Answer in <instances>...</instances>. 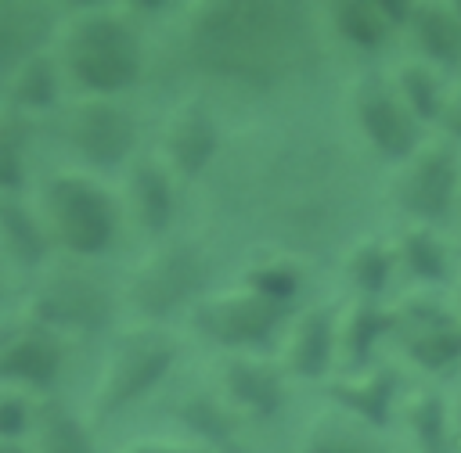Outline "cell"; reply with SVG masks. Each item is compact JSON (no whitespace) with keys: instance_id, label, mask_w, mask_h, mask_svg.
<instances>
[{"instance_id":"25","label":"cell","mask_w":461,"mask_h":453,"mask_svg":"<svg viewBox=\"0 0 461 453\" xmlns=\"http://www.w3.org/2000/svg\"><path fill=\"white\" fill-rule=\"evenodd\" d=\"M403 40L411 58L429 61L447 76H461V4H411Z\"/></svg>"},{"instance_id":"32","label":"cell","mask_w":461,"mask_h":453,"mask_svg":"<svg viewBox=\"0 0 461 453\" xmlns=\"http://www.w3.org/2000/svg\"><path fill=\"white\" fill-rule=\"evenodd\" d=\"M40 122L0 108V194H22L32 191V151H36Z\"/></svg>"},{"instance_id":"4","label":"cell","mask_w":461,"mask_h":453,"mask_svg":"<svg viewBox=\"0 0 461 453\" xmlns=\"http://www.w3.org/2000/svg\"><path fill=\"white\" fill-rule=\"evenodd\" d=\"M216 288V252L209 237L194 234H169L148 244L119 280L122 313H130L133 324L158 327H173L180 316L187 320L191 309Z\"/></svg>"},{"instance_id":"8","label":"cell","mask_w":461,"mask_h":453,"mask_svg":"<svg viewBox=\"0 0 461 453\" xmlns=\"http://www.w3.org/2000/svg\"><path fill=\"white\" fill-rule=\"evenodd\" d=\"M342 111L349 119V129H353V140L360 144V151L389 169L407 162L418 147H425L436 137L411 111V104L403 101V93L385 65H360L349 76Z\"/></svg>"},{"instance_id":"1","label":"cell","mask_w":461,"mask_h":453,"mask_svg":"<svg viewBox=\"0 0 461 453\" xmlns=\"http://www.w3.org/2000/svg\"><path fill=\"white\" fill-rule=\"evenodd\" d=\"M205 198L227 237L310 266L367 234L371 187L357 147L313 119L259 122L230 137Z\"/></svg>"},{"instance_id":"3","label":"cell","mask_w":461,"mask_h":453,"mask_svg":"<svg viewBox=\"0 0 461 453\" xmlns=\"http://www.w3.org/2000/svg\"><path fill=\"white\" fill-rule=\"evenodd\" d=\"M54 58L72 97H126L151 72L148 18L115 4L68 7L61 11Z\"/></svg>"},{"instance_id":"41","label":"cell","mask_w":461,"mask_h":453,"mask_svg":"<svg viewBox=\"0 0 461 453\" xmlns=\"http://www.w3.org/2000/svg\"><path fill=\"white\" fill-rule=\"evenodd\" d=\"M454 226H457V241H461V216H457V223H454Z\"/></svg>"},{"instance_id":"24","label":"cell","mask_w":461,"mask_h":453,"mask_svg":"<svg viewBox=\"0 0 461 453\" xmlns=\"http://www.w3.org/2000/svg\"><path fill=\"white\" fill-rule=\"evenodd\" d=\"M68 97H72V90H68L65 72H61V65L54 58V47L32 54L29 61H22L7 76V83L0 86V108L18 111V115H25L32 122L54 119Z\"/></svg>"},{"instance_id":"27","label":"cell","mask_w":461,"mask_h":453,"mask_svg":"<svg viewBox=\"0 0 461 453\" xmlns=\"http://www.w3.org/2000/svg\"><path fill=\"white\" fill-rule=\"evenodd\" d=\"M396 428L403 431V442L411 453H461V439L454 428V406L443 388L432 381L411 385Z\"/></svg>"},{"instance_id":"19","label":"cell","mask_w":461,"mask_h":453,"mask_svg":"<svg viewBox=\"0 0 461 453\" xmlns=\"http://www.w3.org/2000/svg\"><path fill=\"white\" fill-rule=\"evenodd\" d=\"M411 385H407V370L396 360H378L364 370H349V374H335L324 385L328 406L342 410L346 417L389 435L400 421V406L407 399Z\"/></svg>"},{"instance_id":"31","label":"cell","mask_w":461,"mask_h":453,"mask_svg":"<svg viewBox=\"0 0 461 453\" xmlns=\"http://www.w3.org/2000/svg\"><path fill=\"white\" fill-rule=\"evenodd\" d=\"M299 453H393L389 435L346 417L335 406H324L317 417H310Z\"/></svg>"},{"instance_id":"14","label":"cell","mask_w":461,"mask_h":453,"mask_svg":"<svg viewBox=\"0 0 461 453\" xmlns=\"http://www.w3.org/2000/svg\"><path fill=\"white\" fill-rule=\"evenodd\" d=\"M209 385L245 428L274 424L292 399V378L277 352H216L209 363Z\"/></svg>"},{"instance_id":"5","label":"cell","mask_w":461,"mask_h":453,"mask_svg":"<svg viewBox=\"0 0 461 453\" xmlns=\"http://www.w3.org/2000/svg\"><path fill=\"white\" fill-rule=\"evenodd\" d=\"M32 201L43 216L58 259L101 262L126 234L119 191L83 169H54L32 183Z\"/></svg>"},{"instance_id":"17","label":"cell","mask_w":461,"mask_h":453,"mask_svg":"<svg viewBox=\"0 0 461 453\" xmlns=\"http://www.w3.org/2000/svg\"><path fill=\"white\" fill-rule=\"evenodd\" d=\"M321 25L328 36V47L349 50L353 58H371L389 54L396 43H403V25L411 14V4L400 0H331L317 4Z\"/></svg>"},{"instance_id":"37","label":"cell","mask_w":461,"mask_h":453,"mask_svg":"<svg viewBox=\"0 0 461 453\" xmlns=\"http://www.w3.org/2000/svg\"><path fill=\"white\" fill-rule=\"evenodd\" d=\"M11 273H7V266L0 262V316H4V306H7V288H11Z\"/></svg>"},{"instance_id":"30","label":"cell","mask_w":461,"mask_h":453,"mask_svg":"<svg viewBox=\"0 0 461 453\" xmlns=\"http://www.w3.org/2000/svg\"><path fill=\"white\" fill-rule=\"evenodd\" d=\"M29 453H101L97 424L86 410H76L68 403L40 399L36 424L29 435Z\"/></svg>"},{"instance_id":"40","label":"cell","mask_w":461,"mask_h":453,"mask_svg":"<svg viewBox=\"0 0 461 453\" xmlns=\"http://www.w3.org/2000/svg\"><path fill=\"white\" fill-rule=\"evenodd\" d=\"M450 406H454V428H457V439H461V395L450 399Z\"/></svg>"},{"instance_id":"29","label":"cell","mask_w":461,"mask_h":453,"mask_svg":"<svg viewBox=\"0 0 461 453\" xmlns=\"http://www.w3.org/2000/svg\"><path fill=\"white\" fill-rule=\"evenodd\" d=\"M310 262L281 255V252H252V259L241 266L238 280L252 291H259L263 298H270L274 306L299 313L303 306H310Z\"/></svg>"},{"instance_id":"35","label":"cell","mask_w":461,"mask_h":453,"mask_svg":"<svg viewBox=\"0 0 461 453\" xmlns=\"http://www.w3.org/2000/svg\"><path fill=\"white\" fill-rule=\"evenodd\" d=\"M436 137L461 147V76L450 79V90H447V101H443V111L436 122Z\"/></svg>"},{"instance_id":"9","label":"cell","mask_w":461,"mask_h":453,"mask_svg":"<svg viewBox=\"0 0 461 453\" xmlns=\"http://www.w3.org/2000/svg\"><path fill=\"white\" fill-rule=\"evenodd\" d=\"M72 169L108 176L122 173L140 147V119L126 97H68L50 119Z\"/></svg>"},{"instance_id":"39","label":"cell","mask_w":461,"mask_h":453,"mask_svg":"<svg viewBox=\"0 0 461 453\" xmlns=\"http://www.w3.org/2000/svg\"><path fill=\"white\" fill-rule=\"evenodd\" d=\"M0 453H29V442H0Z\"/></svg>"},{"instance_id":"33","label":"cell","mask_w":461,"mask_h":453,"mask_svg":"<svg viewBox=\"0 0 461 453\" xmlns=\"http://www.w3.org/2000/svg\"><path fill=\"white\" fill-rule=\"evenodd\" d=\"M403 101L411 104V111L436 133V122H439V111H443V101H447V90H450V79L447 72H439L436 65L429 61H418V58H400L396 65H389Z\"/></svg>"},{"instance_id":"20","label":"cell","mask_w":461,"mask_h":453,"mask_svg":"<svg viewBox=\"0 0 461 453\" xmlns=\"http://www.w3.org/2000/svg\"><path fill=\"white\" fill-rule=\"evenodd\" d=\"M54 259L58 255L32 194H0V262L7 266V273L32 280Z\"/></svg>"},{"instance_id":"34","label":"cell","mask_w":461,"mask_h":453,"mask_svg":"<svg viewBox=\"0 0 461 453\" xmlns=\"http://www.w3.org/2000/svg\"><path fill=\"white\" fill-rule=\"evenodd\" d=\"M36 410H40V399L18 388H0V442H29Z\"/></svg>"},{"instance_id":"6","label":"cell","mask_w":461,"mask_h":453,"mask_svg":"<svg viewBox=\"0 0 461 453\" xmlns=\"http://www.w3.org/2000/svg\"><path fill=\"white\" fill-rule=\"evenodd\" d=\"M180 356H184V342L173 327L126 324L122 331H115L90 392V406H86L90 421L108 424L155 399L166 388V381L176 374Z\"/></svg>"},{"instance_id":"16","label":"cell","mask_w":461,"mask_h":453,"mask_svg":"<svg viewBox=\"0 0 461 453\" xmlns=\"http://www.w3.org/2000/svg\"><path fill=\"white\" fill-rule=\"evenodd\" d=\"M119 201L126 216V230H133L144 244H155L169 234H176L180 219V198L184 183L173 176V169L155 155V147L140 151L122 173H119Z\"/></svg>"},{"instance_id":"28","label":"cell","mask_w":461,"mask_h":453,"mask_svg":"<svg viewBox=\"0 0 461 453\" xmlns=\"http://www.w3.org/2000/svg\"><path fill=\"white\" fill-rule=\"evenodd\" d=\"M393 334V302H360L342 298L339 309V370H364L378 360H385V345Z\"/></svg>"},{"instance_id":"12","label":"cell","mask_w":461,"mask_h":453,"mask_svg":"<svg viewBox=\"0 0 461 453\" xmlns=\"http://www.w3.org/2000/svg\"><path fill=\"white\" fill-rule=\"evenodd\" d=\"M389 345L403 370H418L429 381L461 367V320L450 295L403 288L393 298Z\"/></svg>"},{"instance_id":"7","label":"cell","mask_w":461,"mask_h":453,"mask_svg":"<svg viewBox=\"0 0 461 453\" xmlns=\"http://www.w3.org/2000/svg\"><path fill=\"white\" fill-rule=\"evenodd\" d=\"M22 309L65 342L101 338L112 334L122 316V291L119 280L101 270V262L54 259L40 277L29 280Z\"/></svg>"},{"instance_id":"13","label":"cell","mask_w":461,"mask_h":453,"mask_svg":"<svg viewBox=\"0 0 461 453\" xmlns=\"http://www.w3.org/2000/svg\"><path fill=\"white\" fill-rule=\"evenodd\" d=\"M72 342L32 320L25 309L0 316V388L54 399L68 370Z\"/></svg>"},{"instance_id":"26","label":"cell","mask_w":461,"mask_h":453,"mask_svg":"<svg viewBox=\"0 0 461 453\" xmlns=\"http://www.w3.org/2000/svg\"><path fill=\"white\" fill-rule=\"evenodd\" d=\"M58 25L61 7L32 0H0V86L22 61L54 47Z\"/></svg>"},{"instance_id":"18","label":"cell","mask_w":461,"mask_h":453,"mask_svg":"<svg viewBox=\"0 0 461 453\" xmlns=\"http://www.w3.org/2000/svg\"><path fill=\"white\" fill-rule=\"evenodd\" d=\"M339 309L342 298H313L303 306L281 345L277 360L292 385H328L339 370Z\"/></svg>"},{"instance_id":"22","label":"cell","mask_w":461,"mask_h":453,"mask_svg":"<svg viewBox=\"0 0 461 453\" xmlns=\"http://www.w3.org/2000/svg\"><path fill=\"white\" fill-rule=\"evenodd\" d=\"M339 273H342V298H360V302H393L403 291L400 280V259L396 244L385 234H360L357 241L346 244L339 255Z\"/></svg>"},{"instance_id":"38","label":"cell","mask_w":461,"mask_h":453,"mask_svg":"<svg viewBox=\"0 0 461 453\" xmlns=\"http://www.w3.org/2000/svg\"><path fill=\"white\" fill-rule=\"evenodd\" d=\"M450 302H454V313H457V320H461V273H457V280H454V288H450Z\"/></svg>"},{"instance_id":"11","label":"cell","mask_w":461,"mask_h":453,"mask_svg":"<svg viewBox=\"0 0 461 453\" xmlns=\"http://www.w3.org/2000/svg\"><path fill=\"white\" fill-rule=\"evenodd\" d=\"M295 313L274 306L241 280L209 291L187 316V327L212 352H277Z\"/></svg>"},{"instance_id":"2","label":"cell","mask_w":461,"mask_h":453,"mask_svg":"<svg viewBox=\"0 0 461 453\" xmlns=\"http://www.w3.org/2000/svg\"><path fill=\"white\" fill-rule=\"evenodd\" d=\"M328 50L321 11L313 4L209 0L173 11L176 68L205 86V97H288L317 83Z\"/></svg>"},{"instance_id":"21","label":"cell","mask_w":461,"mask_h":453,"mask_svg":"<svg viewBox=\"0 0 461 453\" xmlns=\"http://www.w3.org/2000/svg\"><path fill=\"white\" fill-rule=\"evenodd\" d=\"M173 424L176 439L187 442L194 453H241L245 424L227 410V403L212 392V385H194L173 399Z\"/></svg>"},{"instance_id":"10","label":"cell","mask_w":461,"mask_h":453,"mask_svg":"<svg viewBox=\"0 0 461 453\" xmlns=\"http://www.w3.org/2000/svg\"><path fill=\"white\" fill-rule=\"evenodd\" d=\"M385 201L407 226H454L461 216V147L432 137L407 162L389 169Z\"/></svg>"},{"instance_id":"36","label":"cell","mask_w":461,"mask_h":453,"mask_svg":"<svg viewBox=\"0 0 461 453\" xmlns=\"http://www.w3.org/2000/svg\"><path fill=\"white\" fill-rule=\"evenodd\" d=\"M119 453H194L187 442H180L176 435H140L133 442H126Z\"/></svg>"},{"instance_id":"23","label":"cell","mask_w":461,"mask_h":453,"mask_svg":"<svg viewBox=\"0 0 461 453\" xmlns=\"http://www.w3.org/2000/svg\"><path fill=\"white\" fill-rule=\"evenodd\" d=\"M393 244H396V259H400V280L411 291L454 288L461 266H457L454 241L447 237V230L400 223V230L393 234Z\"/></svg>"},{"instance_id":"15","label":"cell","mask_w":461,"mask_h":453,"mask_svg":"<svg viewBox=\"0 0 461 453\" xmlns=\"http://www.w3.org/2000/svg\"><path fill=\"white\" fill-rule=\"evenodd\" d=\"M227 140H230V133L223 129L212 97H205V93H184L162 115L155 155L173 169V176L184 187H198V183L209 180V173L223 158Z\"/></svg>"}]
</instances>
